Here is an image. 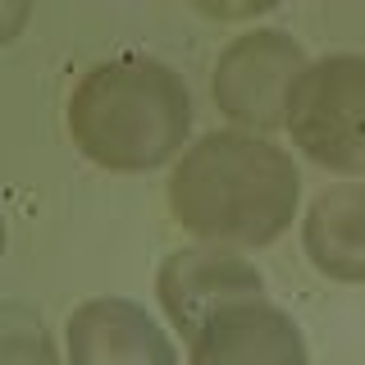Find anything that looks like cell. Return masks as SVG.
<instances>
[{"mask_svg": "<svg viewBox=\"0 0 365 365\" xmlns=\"http://www.w3.org/2000/svg\"><path fill=\"white\" fill-rule=\"evenodd\" d=\"M288 137L329 174H365V55L329 51L306 64L288 101Z\"/></svg>", "mask_w": 365, "mask_h": 365, "instance_id": "3957f363", "label": "cell"}, {"mask_svg": "<svg viewBox=\"0 0 365 365\" xmlns=\"http://www.w3.org/2000/svg\"><path fill=\"white\" fill-rule=\"evenodd\" d=\"M311 55L283 28H247L220 51L210 68V101L228 128L279 133L288 123V101Z\"/></svg>", "mask_w": 365, "mask_h": 365, "instance_id": "277c9868", "label": "cell"}, {"mask_svg": "<svg viewBox=\"0 0 365 365\" xmlns=\"http://www.w3.org/2000/svg\"><path fill=\"white\" fill-rule=\"evenodd\" d=\"M32 5L37 0H0V46H14L23 37V28L32 19Z\"/></svg>", "mask_w": 365, "mask_h": 365, "instance_id": "8fae6325", "label": "cell"}, {"mask_svg": "<svg viewBox=\"0 0 365 365\" xmlns=\"http://www.w3.org/2000/svg\"><path fill=\"white\" fill-rule=\"evenodd\" d=\"M265 297V274L247 251L215 247V242H182L165 251L155 265V302L160 315L174 334L192 338L205 319H215L228 306L260 302Z\"/></svg>", "mask_w": 365, "mask_h": 365, "instance_id": "5b68a950", "label": "cell"}, {"mask_svg": "<svg viewBox=\"0 0 365 365\" xmlns=\"http://www.w3.org/2000/svg\"><path fill=\"white\" fill-rule=\"evenodd\" d=\"M165 205L192 242L260 251L302 220V169L265 133L210 128L169 165Z\"/></svg>", "mask_w": 365, "mask_h": 365, "instance_id": "6da1fadb", "label": "cell"}, {"mask_svg": "<svg viewBox=\"0 0 365 365\" xmlns=\"http://www.w3.org/2000/svg\"><path fill=\"white\" fill-rule=\"evenodd\" d=\"M64 365H178V347L142 302L106 292L68 311Z\"/></svg>", "mask_w": 365, "mask_h": 365, "instance_id": "8992f818", "label": "cell"}, {"mask_svg": "<svg viewBox=\"0 0 365 365\" xmlns=\"http://www.w3.org/2000/svg\"><path fill=\"white\" fill-rule=\"evenodd\" d=\"M302 251L329 283H365V182H329L302 210Z\"/></svg>", "mask_w": 365, "mask_h": 365, "instance_id": "ba28073f", "label": "cell"}, {"mask_svg": "<svg viewBox=\"0 0 365 365\" xmlns=\"http://www.w3.org/2000/svg\"><path fill=\"white\" fill-rule=\"evenodd\" d=\"M187 365H311L302 324L274 302H242L187 338Z\"/></svg>", "mask_w": 365, "mask_h": 365, "instance_id": "52a82bcc", "label": "cell"}, {"mask_svg": "<svg viewBox=\"0 0 365 365\" xmlns=\"http://www.w3.org/2000/svg\"><path fill=\"white\" fill-rule=\"evenodd\" d=\"M5 247H9V224H5V215H0V260H5Z\"/></svg>", "mask_w": 365, "mask_h": 365, "instance_id": "7c38bea8", "label": "cell"}, {"mask_svg": "<svg viewBox=\"0 0 365 365\" xmlns=\"http://www.w3.org/2000/svg\"><path fill=\"white\" fill-rule=\"evenodd\" d=\"M192 87L155 55H110L78 73L64 101V133L78 155L110 174L169 169L192 142Z\"/></svg>", "mask_w": 365, "mask_h": 365, "instance_id": "7a4b0ae2", "label": "cell"}, {"mask_svg": "<svg viewBox=\"0 0 365 365\" xmlns=\"http://www.w3.org/2000/svg\"><path fill=\"white\" fill-rule=\"evenodd\" d=\"M187 5L210 23H256L260 14L279 9L283 0H187Z\"/></svg>", "mask_w": 365, "mask_h": 365, "instance_id": "30bf717a", "label": "cell"}, {"mask_svg": "<svg viewBox=\"0 0 365 365\" xmlns=\"http://www.w3.org/2000/svg\"><path fill=\"white\" fill-rule=\"evenodd\" d=\"M0 365H64L60 342L32 302H0Z\"/></svg>", "mask_w": 365, "mask_h": 365, "instance_id": "9c48e42d", "label": "cell"}]
</instances>
